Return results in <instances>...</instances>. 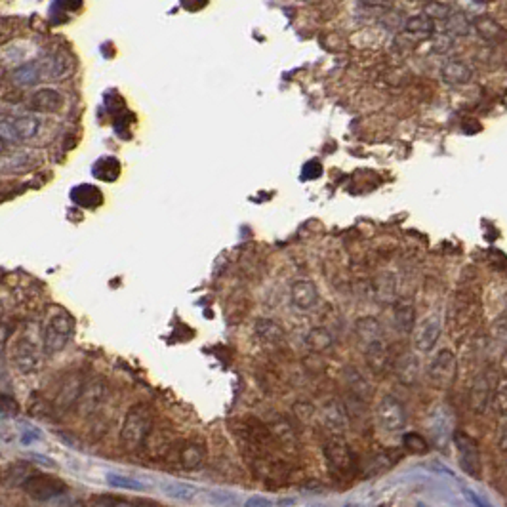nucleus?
<instances>
[{
  "label": "nucleus",
  "mask_w": 507,
  "mask_h": 507,
  "mask_svg": "<svg viewBox=\"0 0 507 507\" xmlns=\"http://www.w3.org/2000/svg\"><path fill=\"white\" fill-rule=\"evenodd\" d=\"M153 433V418L143 404H135L128 410L121 429V445L126 452H138Z\"/></svg>",
  "instance_id": "f257e3e1"
},
{
  "label": "nucleus",
  "mask_w": 507,
  "mask_h": 507,
  "mask_svg": "<svg viewBox=\"0 0 507 507\" xmlns=\"http://www.w3.org/2000/svg\"><path fill=\"white\" fill-rule=\"evenodd\" d=\"M74 323L73 317L65 311H60L52 315L44 328V351L48 355H55L63 351L71 336H73Z\"/></svg>",
  "instance_id": "f03ea898"
},
{
  "label": "nucleus",
  "mask_w": 507,
  "mask_h": 507,
  "mask_svg": "<svg viewBox=\"0 0 507 507\" xmlns=\"http://www.w3.org/2000/svg\"><path fill=\"white\" fill-rule=\"evenodd\" d=\"M21 489L25 494L37 501L54 500L57 496H63L67 492V483L60 477L46 475V473H29L21 481Z\"/></svg>",
  "instance_id": "7ed1b4c3"
},
{
  "label": "nucleus",
  "mask_w": 507,
  "mask_h": 507,
  "mask_svg": "<svg viewBox=\"0 0 507 507\" xmlns=\"http://www.w3.org/2000/svg\"><path fill=\"white\" fill-rule=\"evenodd\" d=\"M454 445L458 450L459 467L465 475H469L471 479H481L483 475V462H481V448L471 435L464 433V431H454L452 435Z\"/></svg>",
  "instance_id": "20e7f679"
},
{
  "label": "nucleus",
  "mask_w": 507,
  "mask_h": 507,
  "mask_svg": "<svg viewBox=\"0 0 507 507\" xmlns=\"http://www.w3.org/2000/svg\"><path fill=\"white\" fill-rule=\"evenodd\" d=\"M406 410L393 395H385L376 406V422L387 433H399L406 428Z\"/></svg>",
  "instance_id": "39448f33"
},
{
  "label": "nucleus",
  "mask_w": 507,
  "mask_h": 507,
  "mask_svg": "<svg viewBox=\"0 0 507 507\" xmlns=\"http://www.w3.org/2000/svg\"><path fill=\"white\" fill-rule=\"evenodd\" d=\"M458 374V362L456 357L450 349H440L439 353L435 355V359L429 362L428 367V378L435 387L440 389H448L452 387L454 379Z\"/></svg>",
  "instance_id": "423d86ee"
},
{
  "label": "nucleus",
  "mask_w": 507,
  "mask_h": 507,
  "mask_svg": "<svg viewBox=\"0 0 507 507\" xmlns=\"http://www.w3.org/2000/svg\"><path fill=\"white\" fill-rule=\"evenodd\" d=\"M40 132V121L35 116H16L0 121V140L25 141L31 140Z\"/></svg>",
  "instance_id": "0eeeda50"
},
{
  "label": "nucleus",
  "mask_w": 507,
  "mask_h": 507,
  "mask_svg": "<svg viewBox=\"0 0 507 507\" xmlns=\"http://www.w3.org/2000/svg\"><path fill=\"white\" fill-rule=\"evenodd\" d=\"M440 332H442V318H440L439 313H431V315H428L422 323L416 326L414 347L420 353L433 351V347L439 342Z\"/></svg>",
  "instance_id": "6e6552de"
},
{
  "label": "nucleus",
  "mask_w": 507,
  "mask_h": 507,
  "mask_svg": "<svg viewBox=\"0 0 507 507\" xmlns=\"http://www.w3.org/2000/svg\"><path fill=\"white\" fill-rule=\"evenodd\" d=\"M324 456H326V462L330 464L332 469L338 471V473H351L355 469V464H357L351 446L340 437L328 440L324 445Z\"/></svg>",
  "instance_id": "1a4fd4ad"
},
{
  "label": "nucleus",
  "mask_w": 507,
  "mask_h": 507,
  "mask_svg": "<svg viewBox=\"0 0 507 507\" xmlns=\"http://www.w3.org/2000/svg\"><path fill=\"white\" fill-rule=\"evenodd\" d=\"M105 397H107V387L101 379H92V381L84 384L79 401H77V408H79L80 416L96 414L99 406L104 404Z\"/></svg>",
  "instance_id": "9d476101"
},
{
  "label": "nucleus",
  "mask_w": 507,
  "mask_h": 507,
  "mask_svg": "<svg viewBox=\"0 0 507 507\" xmlns=\"http://www.w3.org/2000/svg\"><path fill=\"white\" fill-rule=\"evenodd\" d=\"M13 364L21 374H33L38 370V349L31 338H19L13 345Z\"/></svg>",
  "instance_id": "9b49d317"
},
{
  "label": "nucleus",
  "mask_w": 507,
  "mask_h": 507,
  "mask_svg": "<svg viewBox=\"0 0 507 507\" xmlns=\"http://www.w3.org/2000/svg\"><path fill=\"white\" fill-rule=\"evenodd\" d=\"M290 301H292L294 309L298 311H311L318 303V290L315 286V282L300 279V281L292 282L290 286Z\"/></svg>",
  "instance_id": "f8f14e48"
},
{
  "label": "nucleus",
  "mask_w": 507,
  "mask_h": 507,
  "mask_svg": "<svg viewBox=\"0 0 507 507\" xmlns=\"http://www.w3.org/2000/svg\"><path fill=\"white\" fill-rule=\"evenodd\" d=\"M82 387H84V381H82L80 376H77V374H74V376H69V378L62 384L60 391H57V395H55L54 399L55 412L65 414V412H69L71 408H74V406H77V401H79L80 397V391H82Z\"/></svg>",
  "instance_id": "ddd939ff"
},
{
  "label": "nucleus",
  "mask_w": 507,
  "mask_h": 507,
  "mask_svg": "<svg viewBox=\"0 0 507 507\" xmlns=\"http://www.w3.org/2000/svg\"><path fill=\"white\" fill-rule=\"evenodd\" d=\"M492 393H494V387H492V381L486 374H481L479 378L473 381L469 389V408L473 414L481 416L484 414L490 406V401H492Z\"/></svg>",
  "instance_id": "4468645a"
},
{
  "label": "nucleus",
  "mask_w": 507,
  "mask_h": 507,
  "mask_svg": "<svg viewBox=\"0 0 507 507\" xmlns=\"http://www.w3.org/2000/svg\"><path fill=\"white\" fill-rule=\"evenodd\" d=\"M37 63L40 79H63L71 73V60L63 54L46 55L44 60Z\"/></svg>",
  "instance_id": "2eb2a0df"
},
{
  "label": "nucleus",
  "mask_w": 507,
  "mask_h": 507,
  "mask_svg": "<svg viewBox=\"0 0 507 507\" xmlns=\"http://www.w3.org/2000/svg\"><path fill=\"white\" fill-rule=\"evenodd\" d=\"M323 423L324 428L328 429L332 435H343L347 431L349 428V420H347V412L343 408L342 404L332 401L324 406L323 410Z\"/></svg>",
  "instance_id": "dca6fc26"
},
{
  "label": "nucleus",
  "mask_w": 507,
  "mask_h": 507,
  "mask_svg": "<svg viewBox=\"0 0 507 507\" xmlns=\"http://www.w3.org/2000/svg\"><path fill=\"white\" fill-rule=\"evenodd\" d=\"M62 105L63 96L52 88L37 90L29 99V109L37 111V113H55V111L62 109Z\"/></svg>",
  "instance_id": "f3484780"
},
{
  "label": "nucleus",
  "mask_w": 507,
  "mask_h": 507,
  "mask_svg": "<svg viewBox=\"0 0 507 507\" xmlns=\"http://www.w3.org/2000/svg\"><path fill=\"white\" fill-rule=\"evenodd\" d=\"M204 459H206V452L196 442H185L177 450V464L182 465L185 471L199 469L204 464Z\"/></svg>",
  "instance_id": "a211bd4d"
},
{
  "label": "nucleus",
  "mask_w": 507,
  "mask_h": 507,
  "mask_svg": "<svg viewBox=\"0 0 507 507\" xmlns=\"http://www.w3.org/2000/svg\"><path fill=\"white\" fill-rule=\"evenodd\" d=\"M473 77V71L467 63L464 62H448L440 69V79L445 80L448 86H464L467 84Z\"/></svg>",
  "instance_id": "6ab92c4d"
},
{
  "label": "nucleus",
  "mask_w": 507,
  "mask_h": 507,
  "mask_svg": "<svg viewBox=\"0 0 507 507\" xmlns=\"http://www.w3.org/2000/svg\"><path fill=\"white\" fill-rule=\"evenodd\" d=\"M364 357H367L368 367L376 374L385 372V368L389 364V355H387V345L384 340L364 345Z\"/></svg>",
  "instance_id": "aec40b11"
},
{
  "label": "nucleus",
  "mask_w": 507,
  "mask_h": 507,
  "mask_svg": "<svg viewBox=\"0 0 507 507\" xmlns=\"http://www.w3.org/2000/svg\"><path fill=\"white\" fill-rule=\"evenodd\" d=\"M71 199H73L74 204L92 210V208H98L104 202V193L94 185H79L71 191Z\"/></svg>",
  "instance_id": "412c9836"
},
{
  "label": "nucleus",
  "mask_w": 507,
  "mask_h": 507,
  "mask_svg": "<svg viewBox=\"0 0 507 507\" xmlns=\"http://www.w3.org/2000/svg\"><path fill=\"white\" fill-rule=\"evenodd\" d=\"M395 374L401 384L414 385L420 378V361L414 355H404L403 359L395 364Z\"/></svg>",
  "instance_id": "4be33fe9"
},
{
  "label": "nucleus",
  "mask_w": 507,
  "mask_h": 507,
  "mask_svg": "<svg viewBox=\"0 0 507 507\" xmlns=\"http://www.w3.org/2000/svg\"><path fill=\"white\" fill-rule=\"evenodd\" d=\"M92 174L99 182L113 184V182L118 179V176H121V162H118V159H115V157H101V159L94 165Z\"/></svg>",
  "instance_id": "5701e85b"
},
{
  "label": "nucleus",
  "mask_w": 507,
  "mask_h": 507,
  "mask_svg": "<svg viewBox=\"0 0 507 507\" xmlns=\"http://www.w3.org/2000/svg\"><path fill=\"white\" fill-rule=\"evenodd\" d=\"M471 33V19L464 12H452L445 19V35L450 38L467 37Z\"/></svg>",
  "instance_id": "b1692460"
},
{
  "label": "nucleus",
  "mask_w": 507,
  "mask_h": 507,
  "mask_svg": "<svg viewBox=\"0 0 507 507\" xmlns=\"http://www.w3.org/2000/svg\"><path fill=\"white\" fill-rule=\"evenodd\" d=\"M357 334L364 342V345L384 340V330H381L378 321L372 317H364L357 323Z\"/></svg>",
  "instance_id": "393cba45"
},
{
  "label": "nucleus",
  "mask_w": 507,
  "mask_h": 507,
  "mask_svg": "<svg viewBox=\"0 0 507 507\" xmlns=\"http://www.w3.org/2000/svg\"><path fill=\"white\" fill-rule=\"evenodd\" d=\"M256 334L257 338H262L263 342H281L284 338V330L281 326L275 323V321H269V318H260L256 323Z\"/></svg>",
  "instance_id": "a878e982"
},
{
  "label": "nucleus",
  "mask_w": 507,
  "mask_h": 507,
  "mask_svg": "<svg viewBox=\"0 0 507 507\" xmlns=\"http://www.w3.org/2000/svg\"><path fill=\"white\" fill-rule=\"evenodd\" d=\"M404 31L412 33V35H420V37H428V35H433L435 33V21L425 18L423 13L412 16L404 23Z\"/></svg>",
  "instance_id": "bb28decb"
},
{
  "label": "nucleus",
  "mask_w": 507,
  "mask_h": 507,
  "mask_svg": "<svg viewBox=\"0 0 507 507\" xmlns=\"http://www.w3.org/2000/svg\"><path fill=\"white\" fill-rule=\"evenodd\" d=\"M345 379H347V385L353 389L355 397L359 399H367L368 393H370V385L367 384V379L362 378L361 372H357L355 368H347L345 370Z\"/></svg>",
  "instance_id": "cd10ccee"
},
{
  "label": "nucleus",
  "mask_w": 507,
  "mask_h": 507,
  "mask_svg": "<svg viewBox=\"0 0 507 507\" xmlns=\"http://www.w3.org/2000/svg\"><path fill=\"white\" fill-rule=\"evenodd\" d=\"M306 343L313 351H324L332 345V334L326 328H313L306 338Z\"/></svg>",
  "instance_id": "c85d7f7f"
},
{
  "label": "nucleus",
  "mask_w": 507,
  "mask_h": 507,
  "mask_svg": "<svg viewBox=\"0 0 507 507\" xmlns=\"http://www.w3.org/2000/svg\"><path fill=\"white\" fill-rule=\"evenodd\" d=\"M40 80V74H38L37 63H27V65H21V67L13 73V82L19 86H33L37 84Z\"/></svg>",
  "instance_id": "c756f323"
},
{
  "label": "nucleus",
  "mask_w": 507,
  "mask_h": 507,
  "mask_svg": "<svg viewBox=\"0 0 507 507\" xmlns=\"http://www.w3.org/2000/svg\"><path fill=\"white\" fill-rule=\"evenodd\" d=\"M403 446L408 450L410 454H428L429 452V445L428 440L423 439L420 433H414V431H410V433H404L403 437Z\"/></svg>",
  "instance_id": "7c9ffc66"
},
{
  "label": "nucleus",
  "mask_w": 507,
  "mask_h": 507,
  "mask_svg": "<svg viewBox=\"0 0 507 507\" xmlns=\"http://www.w3.org/2000/svg\"><path fill=\"white\" fill-rule=\"evenodd\" d=\"M107 483H109V486H113V489L145 490V483H141V481L128 475H107Z\"/></svg>",
  "instance_id": "2f4dec72"
},
{
  "label": "nucleus",
  "mask_w": 507,
  "mask_h": 507,
  "mask_svg": "<svg viewBox=\"0 0 507 507\" xmlns=\"http://www.w3.org/2000/svg\"><path fill=\"white\" fill-rule=\"evenodd\" d=\"M475 27H477V33H479L484 40H496V38L501 37V33H503L500 25L496 23L492 18L479 19V21L475 23Z\"/></svg>",
  "instance_id": "473e14b6"
},
{
  "label": "nucleus",
  "mask_w": 507,
  "mask_h": 507,
  "mask_svg": "<svg viewBox=\"0 0 507 507\" xmlns=\"http://www.w3.org/2000/svg\"><path fill=\"white\" fill-rule=\"evenodd\" d=\"M450 13H452V6L446 4V2H428L425 8H423V16L431 19V21H435V19H442L445 21Z\"/></svg>",
  "instance_id": "72a5a7b5"
},
{
  "label": "nucleus",
  "mask_w": 507,
  "mask_h": 507,
  "mask_svg": "<svg viewBox=\"0 0 507 507\" xmlns=\"http://www.w3.org/2000/svg\"><path fill=\"white\" fill-rule=\"evenodd\" d=\"M166 494L177 500H193L196 496V489L185 483H172L166 484Z\"/></svg>",
  "instance_id": "f704fd0d"
},
{
  "label": "nucleus",
  "mask_w": 507,
  "mask_h": 507,
  "mask_svg": "<svg viewBox=\"0 0 507 507\" xmlns=\"http://www.w3.org/2000/svg\"><path fill=\"white\" fill-rule=\"evenodd\" d=\"M395 317H397V324L401 330H412V326H414V311H412V307H399Z\"/></svg>",
  "instance_id": "c9c22d12"
},
{
  "label": "nucleus",
  "mask_w": 507,
  "mask_h": 507,
  "mask_svg": "<svg viewBox=\"0 0 507 507\" xmlns=\"http://www.w3.org/2000/svg\"><path fill=\"white\" fill-rule=\"evenodd\" d=\"M18 403L13 401L12 395H6V393L0 391V414L4 416H16L18 414Z\"/></svg>",
  "instance_id": "e433bc0d"
},
{
  "label": "nucleus",
  "mask_w": 507,
  "mask_h": 507,
  "mask_svg": "<svg viewBox=\"0 0 507 507\" xmlns=\"http://www.w3.org/2000/svg\"><path fill=\"white\" fill-rule=\"evenodd\" d=\"M245 507H275L273 501L265 496H250L248 500L245 501Z\"/></svg>",
  "instance_id": "4c0bfd02"
},
{
  "label": "nucleus",
  "mask_w": 507,
  "mask_h": 507,
  "mask_svg": "<svg viewBox=\"0 0 507 507\" xmlns=\"http://www.w3.org/2000/svg\"><path fill=\"white\" fill-rule=\"evenodd\" d=\"M452 40L454 38H450L448 35L442 33L439 37H435V50H437V52H446V50L452 46Z\"/></svg>",
  "instance_id": "58836bf2"
},
{
  "label": "nucleus",
  "mask_w": 507,
  "mask_h": 507,
  "mask_svg": "<svg viewBox=\"0 0 507 507\" xmlns=\"http://www.w3.org/2000/svg\"><path fill=\"white\" fill-rule=\"evenodd\" d=\"M210 500L216 501V503H221V506H235V498H233V496L220 494V492H212V494H210Z\"/></svg>",
  "instance_id": "ea45409f"
},
{
  "label": "nucleus",
  "mask_w": 507,
  "mask_h": 507,
  "mask_svg": "<svg viewBox=\"0 0 507 507\" xmlns=\"http://www.w3.org/2000/svg\"><path fill=\"white\" fill-rule=\"evenodd\" d=\"M464 494L467 496V498H469V501H471V503H473V506H475V507H492V506H489V503H486V501H484L483 498H481V496L475 494V492H473V490H471V489H465V490H464Z\"/></svg>",
  "instance_id": "a19ab883"
},
{
  "label": "nucleus",
  "mask_w": 507,
  "mask_h": 507,
  "mask_svg": "<svg viewBox=\"0 0 507 507\" xmlns=\"http://www.w3.org/2000/svg\"><path fill=\"white\" fill-rule=\"evenodd\" d=\"M2 378L8 379V374H6V364H4V351H2V340H0V381H2Z\"/></svg>",
  "instance_id": "79ce46f5"
},
{
  "label": "nucleus",
  "mask_w": 507,
  "mask_h": 507,
  "mask_svg": "<svg viewBox=\"0 0 507 507\" xmlns=\"http://www.w3.org/2000/svg\"><path fill=\"white\" fill-rule=\"evenodd\" d=\"M67 507H86V506L82 503V501H73V503H71V506H67Z\"/></svg>",
  "instance_id": "37998d69"
},
{
  "label": "nucleus",
  "mask_w": 507,
  "mask_h": 507,
  "mask_svg": "<svg viewBox=\"0 0 507 507\" xmlns=\"http://www.w3.org/2000/svg\"><path fill=\"white\" fill-rule=\"evenodd\" d=\"M2 151H4V141L0 140V153H2Z\"/></svg>",
  "instance_id": "c03bdc74"
},
{
  "label": "nucleus",
  "mask_w": 507,
  "mask_h": 507,
  "mask_svg": "<svg viewBox=\"0 0 507 507\" xmlns=\"http://www.w3.org/2000/svg\"><path fill=\"white\" fill-rule=\"evenodd\" d=\"M343 507H361V506H357V503H347V506H343Z\"/></svg>",
  "instance_id": "a18cd8bd"
},
{
  "label": "nucleus",
  "mask_w": 507,
  "mask_h": 507,
  "mask_svg": "<svg viewBox=\"0 0 507 507\" xmlns=\"http://www.w3.org/2000/svg\"><path fill=\"white\" fill-rule=\"evenodd\" d=\"M418 507H425V503H418Z\"/></svg>",
  "instance_id": "49530a36"
},
{
  "label": "nucleus",
  "mask_w": 507,
  "mask_h": 507,
  "mask_svg": "<svg viewBox=\"0 0 507 507\" xmlns=\"http://www.w3.org/2000/svg\"><path fill=\"white\" fill-rule=\"evenodd\" d=\"M98 507H105V506H98Z\"/></svg>",
  "instance_id": "de8ad7c7"
}]
</instances>
